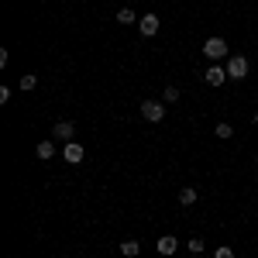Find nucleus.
Wrapping results in <instances>:
<instances>
[{
  "label": "nucleus",
  "mask_w": 258,
  "mask_h": 258,
  "mask_svg": "<svg viewBox=\"0 0 258 258\" xmlns=\"http://www.w3.org/2000/svg\"><path fill=\"white\" fill-rule=\"evenodd\" d=\"M203 55H207L210 62L231 59V55H227V41H224V38H207V41H203Z\"/></svg>",
  "instance_id": "obj_1"
},
{
  "label": "nucleus",
  "mask_w": 258,
  "mask_h": 258,
  "mask_svg": "<svg viewBox=\"0 0 258 258\" xmlns=\"http://www.w3.org/2000/svg\"><path fill=\"white\" fill-rule=\"evenodd\" d=\"M141 117L148 120V124H159L165 117V103H159V100H141Z\"/></svg>",
  "instance_id": "obj_2"
},
{
  "label": "nucleus",
  "mask_w": 258,
  "mask_h": 258,
  "mask_svg": "<svg viewBox=\"0 0 258 258\" xmlns=\"http://www.w3.org/2000/svg\"><path fill=\"white\" fill-rule=\"evenodd\" d=\"M248 76V59L244 55H231L227 59V80H244Z\"/></svg>",
  "instance_id": "obj_3"
},
{
  "label": "nucleus",
  "mask_w": 258,
  "mask_h": 258,
  "mask_svg": "<svg viewBox=\"0 0 258 258\" xmlns=\"http://www.w3.org/2000/svg\"><path fill=\"white\" fill-rule=\"evenodd\" d=\"M203 83H210V86H224V83H227V66H210V69L203 73Z\"/></svg>",
  "instance_id": "obj_4"
},
{
  "label": "nucleus",
  "mask_w": 258,
  "mask_h": 258,
  "mask_svg": "<svg viewBox=\"0 0 258 258\" xmlns=\"http://www.w3.org/2000/svg\"><path fill=\"white\" fill-rule=\"evenodd\" d=\"M62 159L69 162V165H80V162H83V145H80V141H66V148H62Z\"/></svg>",
  "instance_id": "obj_5"
},
{
  "label": "nucleus",
  "mask_w": 258,
  "mask_h": 258,
  "mask_svg": "<svg viewBox=\"0 0 258 258\" xmlns=\"http://www.w3.org/2000/svg\"><path fill=\"white\" fill-rule=\"evenodd\" d=\"M52 135H55L59 141H73L76 138V124H73V120H59V124L52 127Z\"/></svg>",
  "instance_id": "obj_6"
},
{
  "label": "nucleus",
  "mask_w": 258,
  "mask_h": 258,
  "mask_svg": "<svg viewBox=\"0 0 258 258\" xmlns=\"http://www.w3.org/2000/svg\"><path fill=\"white\" fill-rule=\"evenodd\" d=\"M138 28H141V35H145V38L159 35V14H145V18L138 21Z\"/></svg>",
  "instance_id": "obj_7"
},
{
  "label": "nucleus",
  "mask_w": 258,
  "mask_h": 258,
  "mask_svg": "<svg viewBox=\"0 0 258 258\" xmlns=\"http://www.w3.org/2000/svg\"><path fill=\"white\" fill-rule=\"evenodd\" d=\"M155 244H159V255H176V251H179V238H172V234L159 238Z\"/></svg>",
  "instance_id": "obj_8"
},
{
  "label": "nucleus",
  "mask_w": 258,
  "mask_h": 258,
  "mask_svg": "<svg viewBox=\"0 0 258 258\" xmlns=\"http://www.w3.org/2000/svg\"><path fill=\"white\" fill-rule=\"evenodd\" d=\"M197 200H200L197 186H182V189H179V203H182V207H193Z\"/></svg>",
  "instance_id": "obj_9"
},
{
  "label": "nucleus",
  "mask_w": 258,
  "mask_h": 258,
  "mask_svg": "<svg viewBox=\"0 0 258 258\" xmlns=\"http://www.w3.org/2000/svg\"><path fill=\"white\" fill-rule=\"evenodd\" d=\"M117 251H120L124 258H135V255L141 251V244H138V241H120V244H117Z\"/></svg>",
  "instance_id": "obj_10"
},
{
  "label": "nucleus",
  "mask_w": 258,
  "mask_h": 258,
  "mask_svg": "<svg viewBox=\"0 0 258 258\" xmlns=\"http://www.w3.org/2000/svg\"><path fill=\"white\" fill-rule=\"evenodd\" d=\"M35 155H38V159H52V155H55V145H52V141H38V148H35Z\"/></svg>",
  "instance_id": "obj_11"
},
{
  "label": "nucleus",
  "mask_w": 258,
  "mask_h": 258,
  "mask_svg": "<svg viewBox=\"0 0 258 258\" xmlns=\"http://www.w3.org/2000/svg\"><path fill=\"white\" fill-rule=\"evenodd\" d=\"M135 21H141V18L131 11V7H120L117 11V24H135Z\"/></svg>",
  "instance_id": "obj_12"
},
{
  "label": "nucleus",
  "mask_w": 258,
  "mask_h": 258,
  "mask_svg": "<svg viewBox=\"0 0 258 258\" xmlns=\"http://www.w3.org/2000/svg\"><path fill=\"white\" fill-rule=\"evenodd\" d=\"M214 135H217L220 141H227V138H231V135H234V127H231V124H227V120H220L217 127H214Z\"/></svg>",
  "instance_id": "obj_13"
},
{
  "label": "nucleus",
  "mask_w": 258,
  "mask_h": 258,
  "mask_svg": "<svg viewBox=\"0 0 258 258\" xmlns=\"http://www.w3.org/2000/svg\"><path fill=\"white\" fill-rule=\"evenodd\" d=\"M186 244H189V251H193V255H200V251L207 248V241H203V238H189Z\"/></svg>",
  "instance_id": "obj_14"
},
{
  "label": "nucleus",
  "mask_w": 258,
  "mask_h": 258,
  "mask_svg": "<svg viewBox=\"0 0 258 258\" xmlns=\"http://www.w3.org/2000/svg\"><path fill=\"white\" fill-rule=\"evenodd\" d=\"M38 86V76H21V90L28 93V90H35Z\"/></svg>",
  "instance_id": "obj_15"
},
{
  "label": "nucleus",
  "mask_w": 258,
  "mask_h": 258,
  "mask_svg": "<svg viewBox=\"0 0 258 258\" xmlns=\"http://www.w3.org/2000/svg\"><path fill=\"white\" fill-rule=\"evenodd\" d=\"M162 100H165V103H176V100H179V90H176V86H165V97H162Z\"/></svg>",
  "instance_id": "obj_16"
},
{
  "label": "nucleus",
  "mask_w": 258,
  "mask_h": 258,
  "mask_svg": "<svg viewBox=\"0 0 258 258\" xmlns=\"http://www.w3.org/2000/svg\"><path fill=\"white\" fill-rule=\"evenodd\" d=\"M214 258H234V248H227V244H220L217 251H214Z\"/></svg>",
  "instance_id": "obj_17"
},
{
  "label": "nucleus",
  "mask_w": 258,
  "mask_h": 258,
  "mask_svg": "<svg viewBox=\"0 0 258 258\" xmlns=\"http://www.w3.org/2000/svg\"><path fill=\"white\" fill-rule=\"evenodd\" d=\"M189 258H197V255H189Z\"/></svg>",
  "instance_id": "obj_18"
},
{
  "label": "nucleus",
  "mask_w": 258,
  "mask_h": 258,
  "mask_svg": "<svg viewBox=\"0 0 258 258\" xmlns=\"http://www.w3.org/2000/svg\"><path fill=\"white\" fill-rule=\"evenodd\" d=\"M255 162H258V159H255Z\"/></svg>",
  "instance_id": "obj_19"
}]
</instances>
